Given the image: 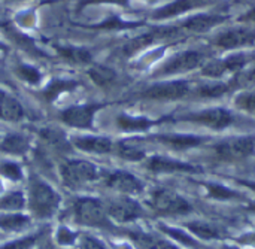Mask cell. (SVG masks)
Here are the masks:
<instances>
[{
    "label": "cell",
    "instance_id": "obj_50",
    "mask_svg": "<svg viewBox=\"0 0 255 249\" xmlns=\"http://www.w3.org/2000/svg\"><path fill=\"white\" fill-rule=\"evenodd\" d=\"M13 1H18V0H13Z\"/></svg>",
    "mask_w": 255,
    "mask_h": 249
},
{
    "label": "cell",
    "instance_id": "obj_17",
    "mask_svg": "<svg viewBox=\"0 0 255 249\" xmlns=\"http://www.w3.org/2000/svg\"><path fill=\"white\" fill-rule=\"evenodd\" d=\"M214 0H176L173 3H169L163 7H160L152 16L155 19H166V18H172V16H176L185 10H190L193 7H200V6H205L208 3H211Z\"/></svg>",
    "mask_w": 255,
    "mask_h": 249
},
{
    "label": "cell",
    "instance_id": "obj_21",
    "mask_svg": "<svg viewBox=\"0 0 255 249\" xmlns=\"http://www.w3.org/2000/svg\"><path fill=\"white\" fill-rule=\"evenodd\" d=\"M157 140H160L164 145H169L172 148L176 149H188V148H194L199 146L203 139L197 137V136H191V134H161L155 137Z\"/></svg>",
    "mask_w": 255,
    "mask_h": 249
},
{
    "label": "cell",
    "instance_id": "obj_31",
    "mask_svg": "<svg viewBox=\"0 0 255 249\" xmlns=\"http://www.w3.org/2000/svg\"><path fill=\"white\" fill-rule=\"evenodd\" d=\"M155 37H157V34H155V33L142 34V36H139V37L133 39L131 42H128V43L124 46V52H126L127 55H131V54H134V52L140 51L142 48L148 46L149 43H152Z\"/></svg>",
    "mask_w": 255,
    "mask_h": 249
},
{
    "label": "cell",
    "instance_id": "obj_20",
    "mask_svg": "<svg viewBox=\"0 0 255 249\" xmlns=\"http://www.w3.org/2000/svg\"><path fill=\"white\" fill-rule=\"evenodd\" d=\"M224 16L221 15H209V13H199L190 19H187L184 22V27L190 31H196V33H202V31H208L209 28L215 27L217 24L223 22Z\"/></svg>",
    "mask_w": 255,
    "mask_h": 249
},
{
    "label": "cell",
    "instance_id": "obj_40",
    "mask_svg": "<svg viewBox=\"0 0 255 249\" xmlns=\"http://www.w3.org/2000/svg\"><path fill=\"white\" fill-rule=\"evenodd\" d=\"M137 24L134 22H127V21H123L120 18H112V19H108L99 25H96L97 28H130V27H134Z\"/></svg>",
    "mask_w": 255,
    "mask_h": 249
},
{
    "label": "cell",
    "instance_id": "obj_41",
    "mask_svg": "<svg viewBox=\"0 0 255 249\" xmlns=\"http://www.w3.org/2000/svg\"><path fill=\"white\" fill-rule=\"evenodd\" d=\"M36 249H61V247H58V245H57L52 239H49L48 235L45 233V235L40 238V241L37 242Z\"/></svg>",
    "mask_w": 255,
    "mask_h": 249
},
{
    "label": "cell",
    "instance_id": "obj_2",
    "mask_svg": "<svg viewBox=\"0 0 255 249\" xmlns=\"http://www.w3.org/2000/svg\"><path fill=\"white\" fill-rule=\"evenodd\" d=\"M70 220L78 226L90 229H114L112 221L108 217L106 203L90 196L78 197L72 202Z\"/></svg>",
    "mask_w": 255,
    "mask_h": 249
},
{
    "label": "cell",
    "instance_id": "obj_3",
    "mask_svg": "<svg viewBox=\"0 0 255 249\" xmlns=\"http://www.w3.org/2000/svg\"><path fill=\"white\" fill-rule=\"evenodd\" d=\"M63 184L70 190H81L100 178V170L96 164L85 160H66L60 166Z\"/></svg>",
    "mask_w": 255,
    "mask_h": 249
},
{
    "label": "cell",
    "instance_id": "obj_10",
    "mask_svg": "<svg viewBox=\"0 0 255 249\" xmlns=\"http://www.w3.org/2000/svg\"><path fill=\"white\" fill-rule=\"evenodd\" d=\"M203 61V55L197 51H185L175 57H172L157 75H172L179 72H188L197 66H200Z\"/></svg>",
    "mask_w": 255,
    "mask_h": 249
},
{
    "label": "cell",
    "instance_id": "obj_38",
    "mask_svg": "<svg viewBox=\"0 0 255 249\" xmlns=\"http://www.w3.org/2000/svg\"><path fill=\"white\" fill-rule=\"evenodd\" d=\"M16 72L19 73V76L22 79H25L30 84H37L40 81V73L36 67L30 66V64H19L16 67Z\"/></svg>",
    "mask_w": 255,
    "mask_h": 249
},
{
    "label": "cell",
    "instance_id": "obj_36",
    "mask_svg": "<svg viewBox=\"0 0 255 249\" xmlns=\"http://www.w3.org/2000/svg\"><path fill=\"white\" fill-rule=\"evenodd\" d=\"M229 91V85L226 84H214V85H203L199 90L200 97L205 99H215V97H221Z\"/></svg>",
    "mask_w": 255,
    "mask_h": 249
},
{
    "label": "cell",
    "instance_id": "obj_7",
    "mask_svg": "<svg viewBox=\"0 0 255 249\" xmlns=\"http://www.w3.org/2000/svg\"><path fill=\"white\" fill-rule=\"evenodd\" d=\"M105 184L108 188L118 191L124 196H133L139 194L143 190V182L136 178L134 175L126 172V170H114L109 172L105 178Z\"/></svg>",
    "mask_w": 255,
    "mask_h": 249
},
{
    "label": "cell",
    "instance_id": "obj_45",
    "mask_svg": "<svg viewBox=\"0 0 255 249\" xmlns=\"http://www.w3.org/2000/svg\"><path fill=\"white\" fill-rule=\"evenodd\" d=\"M244 19H245V21H254L255 22V7H253V9L244 16Z\"/></svg>",
    "mask_w": 255,
    "mask_h": 249
},
{
    "label": "cell",
    "instance_id": "obj_8",
    "mask_svg": "<svg viewBox=\"0 0 255 249\" xmlns=\"http://www.w3.org/2000/svg\"><path fill=\"white\" fill-rule=\"evenodd\" d=\"M254 152V140L253 139H235L227 140L215 146V154L218 158L226 161H236L251 157Z\"/></svg>",
    "mask_w": 255,
    "mask_h": 249
},
{
    "label": "cell",
    "instance_id": "obj_19",
    "mask_svg": "<svg viewBox=\"0 0 255 249\" xmlns=\"http://www.w3.org/2000/svg\"><path fill=\"white\" fill-rule=\"evenodd\" d=\"M30 142L24 134L19 133H9L0 140V151L13 154V155H22L28 151Z\"/></svg>",
    "mask_w": 255,
    "mask_h": 249
},
{
    "label": "cell",
    "instance_id": "obj_14",
    "mask_svg": "<svg viewBox=\"0 0 255 249\" xmlns=\"http://www.w3.org/2000/svg\"><path fill=\"white\" fill-rule=\"evenodd\" d=\"M146 169H149L151 172L155 173H172V172H188V173H197L202 172L200 167L188 164V163H182L178 160H170L166 157H160V155H154L146 161Z\"/></svg>",
    "mask_w": 255,
    "mask_h": 249
},
{
    "label": "cell",
    "instance_id": "obj_32",
    "mask_svg": "<svg viewBox=\"0 0 255 249\" xmlns=\"http://www.w3.org/2000/svg\"><path fill=\"white\" fill-rule=\"evenodd\" d=\"M0 175L12 182H19L24 178L21 166H18L16 163H12V161H4L0 164Z\"/></svg>",
    "mask_w": 255,
    "mask_h": 249
},
{
    "label": "cell",
    "instance_id": "obj_34",
    "mask_svg": "<svg viewBox=\"0 0 255 249\" xmlns=\"http://www.w3.org/2000/svg\"><path fill=\"white\" fill-rule=\"evenodd\" d=\"M76 244H78L79 249H109L108 245L102 239H99V238H96V236H93L90 233L79 235V239H78Z\"/></svg>",
    "mask_w": 255,
    "mask_h": 249
},
{
    "label": "cell",
    "instance_id": "obj_12",
    "mask_svg": "<svg viewBox=\"0 0 255 249\" xmlns=\"http://www.w3.org/2000/svg\"><path fill=\"white\" fill-rule=\"evenodd\" d=\"M248 61H250V55H245V54L233 55V57H229L226 60H215V61H211L209 64H206L203 67L202 73L205 76H209V78H220L226 72L241 70Z\"/></svg>",
    "mask_w": 255,
    "mask_h": 249
},
{
    "label": "cell",
    "instance_id": "obj_25",
    "mask_svg": "<svg viewBox=\"0 0 255 249\" xmlns=\"http://www.w3.org/2000/svg\"><path fill=\"white\" fill-rule=\"evenodd\" d=\"M118 154V157L127 160V161H140L145 158V151L140 149L139 146H136L134 143L130 142H120L117 143V146L114 148Z\"/></svg>",
    "mask_w": 255,
    "mask_h": 249
},
{
    "label": "cell",
    "instance_id": "obj_1",
    "mask_svg": "<svg viewBox=\"0 0 255 249\" xmlns=\"http://www.w3.org/2000/svg\"><path fill=\"white\" fill-rule=\"evenodd\" d=\"M61 206V196L43 181L40 176L31 173L27 185V208L30 217L37 221H46L55 217Z\"/></svg>",
    "mask_w": 255,
    "mask_h": 249
},
{
    "label": "cell",
    "instance_id": "obj_13",
    "mask_svg": "<svg viewBox=\"0 0 255 249\" xmlns=\"http://www.w3.org/2000/svg\"><path fill=\"white\" fill-rule=\"evenodd\" d=\"M70 143L84 152H90V154H109L114 151L115 145L109 137L105 136H75Z\"/></svg>",
    "mask_w": 255,
    "mask_h": 249
},
{
    "label": "cell",
    "instance_id": "obj_29",
    "mask_svg": "<svg viewBox=\"0 0 255 249\" xmlns=\"http://www.w3.org/2000/svg\"><path fill=\"white\" fill-rule=\"evenodd\" d=\"M78 239H79V233L73 232L72 229H69L64 224L58 226V229L55 232V236H54V242L58 247H70V245H75L78 242Z\"/></svg>",
    "mask_w": 255,
    "mask_h": 249
},
{
    "label": "cell",
    "instance_id": "obj_46",
    "mask_svg": "<svg viewBox=\"0 0 255 249\" xmlns=\"http://www.w3.org/2000/svg\"><path fill=\"white\" fill-rule=\"evenodd\" d=\"M239 184H242V185H245V187H248V188H251V190L255 191V182H251V181H241L239 179Z\"/></svg>",
    "mask_w": 255,
    "mask_h": 249
},
{
    "label": "cell",
    "instance_id": "obj_47",
    "mask_svg": "<svg viewBox=\"0 0 255 249\" xmlns=\"http://www.w3.org/2000/svg\"><path fill=\"white\" fill-rule=\"evenodd\" d=\"M248 209H250L251 212H254L255 214V202L254 203H251V205H248Z\"/></svg>",
    "mask_w": 255,
    "mask_h": 249
},
{
    "label": "cell",
    "instance_id": "obj_42",
    "mask_svg": "<svg viewBox=\"0 0 255 249\" xmlns=\"http://www.w3.org/2000/svg\"><path fill=\"white\" fill-rule=\"evenodd\" d=\"M99 3H114V4H127L128 0H82L79 6H87V4H99Z\"/></svg>",
    "mask_w": 255,
    "mask_h": 249
},
{
    "label": "cell",
    "instance_id": "obj_4",
    "mask_svg": "<svg viewBox=\"0 0 255 249\" xmlns=\"http://www.w3.org/2000/svg\"><path fill=\"white\" fill-rule=\"evenodd\" d=\"M149 203L154 208V211L164 215H182L191 211V205L184 197L166 188L155 190L151 194Z\"/></svg>",
    "mask_w": 255,
    "mask_h": 249
},
{
    "label": "cell",
    "instance_id": "obj_30",
    "mask_svg": "<svg viewBox=\"0 0 255 249\" xmlns=\"http://www.w3.org/2000/svg\"><path fill=\"white\" fill-rule=\"evenodd\" d=\"M76 85H78V82H75V81H52L45 90V97L48 100H54L60 94L73 90Z\"/></svg>",
    "mask_w": 255,
    "mask_h": 249
},
{
    "label": "cell",
    "instance_id": "obj_48",
    "mask_svg": "<svg viewBox=\"0 0 255 249\" xmlns=\"http://www.w3.org/2000/svg\"><path fill=\"white\" fill-rule=\"evenodd\" d=\"M4 49H6V46L3 43H0V51H4Z\"/></svg>",
    "mask_w": 255,
    "mask_h": 249
},
{
    "label": "cell",
    "instance_id": "obj_28",
    "mask_svg": "<svg viewBox=\"0 0 255 249\" xmlns=\"http://www.w3.org/2000/svg\"><path fill=\"white\" fill-rule=\"evenodd\" d=\"M90 78L97 84V85H106L109 82H112L115 79V72L111 67L102 66V64H96L88 70Z\"/></svg>",
    "mask_w": 255,
    "mask_h": 249
},
{
    "label": "cell",
    "instance_id": "obj_27",
    "mask_svg": "<svg viewBox=\"0 0 255 249\" xmlns=\"http://www.w3.org/2000/svg\"><path fill=\"white\" fill-rule=\"evenodd\" d=\"M187 227L199 238L205 239V241H209V239H218L221 236V232L215 227V226H211V224H206V223H188Z\"/></svg>",
    "mask_w": 255,
    "mask_h": 249
},
{
    "label": "cell",
    "instance_id": "obj_22",
    "mask_svg": "<svg viewBox=\"0 0 255 249\" xmlns=\"http://www.w3.org/2000/svg\"><path fill=\"white\" fill-rule=\"evenodd\" d=\"M27 208V197L22 191H9L0 196V212H21Z\"/></svg>",
    "mask_w": 255,
    "mask_h": 249
},
{
    "label": "cell",
    "instance_id": "obj_49",
    "mask_svg": "<svg viewBox=\"0 0 255 249\" xmlns=\"http://www.w3.org/2000/svg\"><path fill=\"white\" fill-rule=\"evenodd\" d=\"M223 249H238V248H232V247H224Z\"/></svg>",
    "mask_w": 255,
    "mask_h": 249
},
{
    "label": "cell",
    "instance_id": "obj_44",
    "mask_svg": "<svg viewBox=\"0 0 255 249\" xmlns=\"http://www.w3.org/2000/svg\"><path fill=\"white\" fill-rule=\"evenodd\" d=\"M155 247H157V249H178L176 247H173L172 244L166 242V241H160V242H157V244H155Z\"/></svg>",
    "mask_w": 255,
    "mask_h": 249
},
{
    "label": "cell",
    "instance_id": "obj_11",
    "mask_svg": "<svg viewBox=\"0 0 255 249\" xmlns=\"http://www.w3.org/2000/svg\"><path fill=\"white\" fill-rule=\"evenodd\" d=\"M187 120L200 123V124L208 125L211 128H215V130H221V128L229 127L233 123V115L223 108H215V109L202 111V112L194 114V115H188Z\"/></svg>",
    "mask_w": 255,
    "mask_h": 249
},
{
    "label": "cell",
    "instance_id": "obj_18",
    "mask_svg": "<svg viewBox=\"0 0 255 249\" xmlns=\"http://www.w3.org/2000/svg\"><path fill=\"white\" fill-rule=\"evenodd\" d=\"M31 217L21 212H0V230L6 233H19L30 227Z\"/></svg>",
    "mask_w": 255,
    "mask_h": 249
},
{
    "label": "cell",
    "instance_id": "obj_15",
    "mask_svg": "<svg viewBox=\"0 0 255 249\" xmlns=\"http://www.w3.org/2000/svg\"><path fill=\"white\" fill-rule=\"evenodd\" d=\"M255 40V31L250 28H232L221 33L217 39V45L224 49L239 48L244 45H250Z\"/></svg>",
    "mask_w": 255,
    "mask_h": 249
},
{
    "label": "cell",
    "instance_id": "obj_37",
    "mask_svg": "<svg viewBox=\"0 0 255 249\" xmlns=\"http://www.w3.org/2000/svg\"><path fill=\"white\" fill-rule=\"evenodd\" d=\"M206 188L209 191V194L218 200H229V199H235L238 197L239 194H236L235 191L223 187V185H218V184H206Z\"/></svg>",
    "mask_w": 255,
    "mask_h": 249
},
{
    "label": "cell",
    "instance_id": "obj_35",
    "mask_svg": "<svg viewBox=\"0 0 255 249\" xmlns=\"http://www.w3.org/2000/svg\"><path fill=\"white\" fill-rule=\"evenodd\" d=\"M160 230H161L163 233H166L167 236L173 238L175 241L181 242V244H182V245H185V247H199V244H197L193 238H190L188 235H185L184 232H181V230H178V229H172V227L160 226Z\"/></svg>",
    "mask_w": 255,
    "mask_h": 249
},
{
    "label": "cell",
    "instance_id": "obj_5",
    "mask_svg": "<svg viewBox=\"0 0 255 249\" xmlns=\"http://www.w3.org/2000/svg\"><path fill=\"white\" fill-rule=\"evenodd\" d=\"M106 211L111 221L121 223V224L133 223L142 218L145 214L142 206L128 196H123L106 202Z\"/></svg>",
    "mask_w": 255,
    "mask_h": 249
},
{
    "label": "cell",
    "instance_id": "obj_6",
    "mask_svg": "<svg viewBox=\"0 0 255 249\" xmlns=\"http://www.w3.org/2000/svg\"><path fill=\"white\" fill-rule=\"evenodd\" d=\"M100 105H75L61 111V121L73 128H91L94 114L100 109Z\"/></svg>",
    "mask_w": 255,
    "mask_h": 249
},
{
    "label": "cell",
    "instance_id": "obj_23",
    "mask_svg": "<svg viewBox=\"0 0 255 249\" xmlns=\"http://www.w3.org/2000/svg\"><path fill=\"white\" fill-rule=\"evenodd\" d=\"M117 124L124 131H143L148 130L154 121L146 117H130V115H120Z\"/></svg>",
    "mask_w": 255,
    "mask_h": 249
},
{
    "label": "cell",
    "instance_id": "obj_26",
    "mask_svg": "<svg viewBox=\"0 0 255 249\" xmlns=\"http://www.w3.org/2000/svg\"><path fill=\"white\" fill-rule=\"evenodd\" d=\"M43 235H45L43 230H39L31 235H25L24 238H19V239H15V241L0 245V249H33Z\"/></svg>",
    "mask_w": 255,
    "mask_h": 249
},
{
    "label": "cell",
    "instance_id": "obj_33",
    "mask_svg": "<svg viewBox=\"0 0 255 249\" xmlns=\"http://www.w3.org/2000/svg\"><path fill=\"white\" fill-rule=\"evenodd\" d=\"M40 134H42V137H43L49 145H52V146H55V148L63 149V148L67 145V140H66L64 134H63L60 130H55V128H43V130L40 131Z\"/></svg>",
    "mask_w": 255,
    "mask_h": 249
},
{
    "label": "cell",
    "instance_id": "obj_43",
    "mask_svg": "<svg viewBox=\"0 0 255 249\" xmlns=\"http://www.w3.org/2000/svg\"><path fill=\"white\" fill-rule=\"evenodd\" d=\"M241 244H247V245H254L255 247V233L254 235H247V236H242L239 239Z\"/></svg>",
    "mask_w": 255,
    "mask_h": 249
},
{
    "label": "cell",
    "instance_id": "obj_39",
    "mask_svg": "<svg viewBox=\"0 0 255 249\" xmlns=\"http://www.w3.org/2000/svg\"><path fill=\"white\" fill-rule=\"evenodd\" d=\"M236 106L247 111V112H251L255 114V93H247V94H241L238 99H236Z\"/></svg>",
    "mask_w": 255,
    "mask_h": 249
},
{
    "label": "cell",
    "instance_id": "obj_16",
    "mask_svg": "<svg viewBox=\"0 0 255 249\" xmlns=\"http://www.w3.org/2000/svg\"><path fill=\"white\" fill-rule=\"evenodd\" d=\"M24 117L22 105L9 93L0 90V120L16 123Z\"/></svg>",
    "mask_w": 255,
    "mask_h": 249
},
{
    "label": "cell",
    "instance_id": "obj_9",
    "mask_svg": "<svg viewBox=\"0 0 255 249\" xmlns=\"http://www.w3.org/2000/svg\"><path fill=\"white\" fill-rule=\"evenodd\" d=\"M190 91V85L187 81H172V82H161L149 87L143 97L152 100H176L187 96Z\"/></svg>",
    "mask_w": 255,
    "mask_h": 249
},
{
    "label": "cell",
    "instance_id": "obj_24",
    "mask_svg": "<svg viewBox=\"0 0 255 249\" xmlns=\"http://www.w3.org/2000/svg\"><path fill=\"white\" fill-rule=\"evenodd\" d=\"M58 52L63 58L76 63V64H87L91 61V54L88 49L81 46H60Z\"/></svg>",
    "mask_w": 255,
    "mask_h": 249
}]
</instances>
